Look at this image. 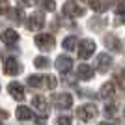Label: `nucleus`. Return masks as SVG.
Returning a JSON list of instances; mask_svg holds the SVG:
<instances>
[{
	"mask_svg": "<svg viewBox=\"0 0 125 125\" xmlns=\"http://www.w3.org/2000/svg\"><path fill=\"white\" fill-rule=\"evenodd\" d=\"M99 125H114V123H108V121H103V123H99Z\"/></svg>",
	"mask_w": 125,
	"mask_h": 125,
	"instance_id": "nucleus-29",
	"label": "nucleus"
},
{
	"mask_svg": "<svg viewBox=\"0 0 125 125\" xmlns=\"http://www.w3.org/2000/svg\"><path fill=\"white\" fill-rule=\"evenodd\" d=\"M90 8L94 11H99V13H103V11H106L110 8V0H88Z\"/></svg>",
	"mask_w": 125,
	"mask_h": 125,
	"instance_id": "nucleus-9",
	"label": "nucleus"
},
{
	"mask_svg": "<svg viewBox=\"0 0 125 125\" xmlns=\"http://www.w3.org/2000/svg\"><path fill=\"white\" fill-rule=\"evenodd\" d=\"M39 4L47 11H54V0H39Z\"/></svg>",
	"mask_w": 125,
	"mask_h": 125,
	"instance_id": "nucleus-21",
	"label": "nucleus"
},
{
	"mask_svg": "<svg viewBox=\"0 0 125 125\" xmlns=\"http://www.w3.org/2000/svg\"><path fill=\"white\" fill-rule=\"evenodd\" d=\"M43 24H45V21H43V15H41V13H34V15H30V17H28V22H26L28 30H32V32L39 30Z\"/></svg>",
	"mask_w": 125,
	"mask_h": 125,
	"instance_id": "nucleus-6",
	"label": "nucleus"
},
{
	"mask_svg": "<svg viewBox=\"0 0 125 125\" xmlns=\"http://www.w3.org/2000/svg\"><path fill=\"white\" fill-rule=\"evenodd\" d=\"M106 45H108V47H112V49H116V51H121L120 39H118V37H114V36H108V37H106Z\"/></svg>",
	"mask_w": 125,
	"mask_h": 125,
	"instance_id": "nucleus-19",
	"label": "nucleus"
},
{
	"mask_svg": "<svg viewBox=\"0 0 125 125\" xmlns=\"http://www.w3.org/2000/svg\"><path fill=\"white\" fill-rule=\"evenodd\" d=\"M95 116H97L95 104H82V106H78V108H77V118L80 121H92Z\"/></svg>",
	"mask_w": 125,
	"mask_h": 125,
	"instance_id": "nucleus-2",
	"label": "nucleus"
},
{
	"mask_svg": "<svg viewBox=\"0 0 125 125\" xmlns=\"http://www.w3.org/2000/svg\"><path fill=\"white\" fill-rule=\"evenodd\" d=\"M19 41V34H17L15 30H4V34H2V43H6V45H15V43Z\"/></svg>",
	"mask_w": 125,
	"mask_h": 125,
	"instance_id": "nucleus-11",
	"label": "nucleus"
},
{
	"mask_svg": "<svg viewBox=\"0 0 125 125\" xmlns=\"http://www.w3.org/2000/svg\"><path fill=\"white\" fill-rule=\"evenodd\" d=\"M114 4L118 13H125V0H114Z\"/></svg>",
	"mask_w": 125,
	"mask_h": 125,
	"instance_id": "nucleus-23",
	"label": "nucleus"
},
{
	"mask_svg": "<svg viewBox=\"0 0 125 125\" xmlns=\"http://www.w3.org/2000/svg\"><path fill=\"white\" fill-rule=\"evenodd\" d=\"M49 58H45V56H41V58H36V67H39V69H45V67H49Z\"/></svg>",
	"mask_w": 125,
	"mask_h": 125,
	"instance_id": "nucleus-20",
	"label": "nucleus"
},
{
	"mask_svg": "<svg viewBox=\"0 0 125 125\" xmlns=\"http://www.w3.org/2000/svg\"><path fill=\"white\" fill-rule=\"evenodd\" d=\"M110 63H112V60H110L108 54H99L97 56V67H99L101 73H104V71H108Z\"/></svg>",
	"mask_w": 125,
	"mask_h": 125,
	"instance_id": "nucleus-12",
	"label": "nucleus"
},
{
	"mask_svg": "<svg viewBox=\"0 0 125 125\" xmlns=\"http://www.w3.org/2000/svg\"><path fill=\"white\" fill-rule=\"evenodd\" d=\"M36 45L41 51H49L54 47V36L52 34H39V36H36Z\"/></svg>",
	"mask_w": 125,
	"mask_h": 125,
	"instance_id": "nucleus-3",
	"label": "nucleus"
},
{
	"mask_svg": "<svg viewBox=\"0 0 125 125\" xmlns=\"http://www.w3.org/2000/svg\"><path fill=\"white\" fill-rule=\"evenodd\" d=\"M71 65H73V62H71V58H69V56H58L56 58V67H58V71L67 73L69 69H71Z\"/></svg>",
	"mask_w": 125,
	"mask_h": 125,
	"instance_id": "nucleus-10",
	"label": "nucleus"
},
{
	"mask_svg": "<svg viewBox=\"0 0 125 125\" xmlns=\"http://www.w3.org/2000/svg\"><path fill=\"white\" fill-rule=\"evenodd\" d=\"M75 47H77V37H65L63 39V49L65 51H75Z\"/></svg>",
	"mask_w": 125,
	"mask_h": 125,
	"instance_id": "nucleus-18",
	"label": "nucleus"
},
{
	"mask_svg": "<svg viewBox=\"0 0 125 125\" xmlns=\"http://www.w3.org/2000/svg\"><path fill=\"white\" fill-rule=\"evenodd\" d=\"M4 73L6 75H19L21 73V63L15 58H6L4 62Z\"/></svg>",
	"mask_w": 125,
	"mask_h": 125,
	"instance_id": "nucleus-5",
	"label": "nucleus"
},
{
	"mask_svg": "<svg viewBox=\"0 0 125 125\" xmlns=\"http://www.w3.org/2000/svg\"><path fill=\"white\" fill-rule=\"evenodd\" d=\"M6 118H8V112H4V110H0V121H4Z\"/></svg>",
	"mask_w": 125,
	"mask_h": 125,
	"instance_id": "nucleus-26",
	"label": "nucleus"
},
{
	"mask_svg": "<svg viewBox=\"0 0 125 125\" xmlns=\"http://www.w3.org/2000/svg\"><path fill=\"white\" fill-rule=\"evenodd\" d=\"M78 77L84 78V80H90V78L94 77V69L90 67L88 63H82V65L78 67Z\"/></svg>",
	"mask_w": 125,
	"mask_h": 125,
	"instance_id": "nucleus-14",
	"label": "nucleus"
},
{
	"mask_svg": "<svg viewBox=\"0 0 125 125\" xmlns=\"http://www.w3.org/2000/svg\"><path fill=\"white\" fill-rule=\"evenodd\" d=\"M21 2H24V6H30L32 4V0H21Z\"/></svg>",
	"mask_w": 125,
	"mask_h": 125,
	"instance_id": "nucleus-28",
	"label": "nucleus"
},
{
	"mask_svg": "<svg viewBox=\"0 0 125 125\" xmlns=\"http://www.w3.org/2000/svg\"><path fill=\"white\" fill-rule=\"evenodd\" d=\"M4 11H6V2L0 0V13H4Z\"/></svg>",
	"mask_w": 125,
	"mask_h": 125,
	"instance_id": "nucleus-27",
	"label": "nucleus"
},
{
	"mask_svg": "<svg viewBox=\"0 0 125 125\" xmlns=\"http://www.w3.org/2000/svg\"><path fill=\"white\" fill-rule=\"evenodd\" d=\"M8 92H10L11 97H13V99H17V101L24 99V88H22L19 82H11L10 86H8Z\"/></svg>",
	"mask_w": 125,
	"mask_h": 125,
	"instance_id": "nucleus-8",
	"label": "nucleus"
},
{
	"mask_svg": "<svg viewBox=\"0 0 125 125\" xmlns=\"http://www.w3.org/2000/svg\"><path fill=\"white\" fill-rule=\"evenodd\" d=\"M32 104H34V106H36V108L39 110L43 116L47 114V101H45V97H43V95H36V97L32 99Z\"/></svg>",
	"mask_w": 125,
	"mask_h": 125,
	"instance_id": "nucleus-13",
	"label": "nucleus"
},
{
	"mask_svg": "<svg viewBox=\"0 0 125 125\" xmlns=\"http://www.w3.org/2000/svg\"><path fill=\"white\" fill-rule=\"evenodd\" d=\"M104 114L106 116H114L116 114V104H112V103L106 104V106H104Z\"/></svg>",
	"mask_w": 125,
	"mask_h": 125,
	"instance_id": "nucleus-25",
	"label": "nucleus"
},
{
	"mask_svg": "<svg viewBox=\"0 0 125 125\" xmlns=\"http://www.w3.org/2000/svg\"><path fill=\"white\" fill-rule=\"evenodd\" d=\"M94 51H95V43L92 39H84V41H80V47H78V56L82 60H88L94 54Z\"/></svg>",
	"mask_w": 125,
	"mask_h": 125,
	"instance_id": "nucleus-4",
	"label": "nucleus"
},
{
	"mask_svg": "<svg viewBox=\"0 0 125 125\" xmlns=\"http://www.w3.org/2000/svg\"><path fill=\"white\" fill-rule=\"evenodd\" d=\"M17 118H19V120H32V118H34V114H32V110L30 108H26V106H19V108H17Z\"/></svg>",
	"mask_w": 125,
	"mask_h": 125,
	"instance_id": "nucleus-16",
	"label": "nucleus"
},
{
	"mask_svg": "<svg viewBox=\"0 0 125 125\" xmlns=\"http://www.w3.org/2000/svg\"><path fill=\"white\" fill-rule=\"evenodd\" d=\"M114 82H106L103 86V88L99 90V94H101V97H104V99H106V97H112V95H114Z\"/></svg>",
	"mask_w": 125,
	"mask_h": 125,
	"instance_id": "nucleus-17",
	"label": "nucleus"
},
{
	"mask_svg": "<svg viewBox=\"0 0 125 125\" xmlns=\"http://www.w3.org/2000/svg\"><path fill=\"white\" fill-rule=\"evenodd\" d=\"M45 86L52 90L54 86H56V78H54V77H51V75H47V77H45Z\"/></svg>",
	"mask_w": 125,
	"mask_h": 125,
	"instance_id": "nucleus-22",
	"label": "nucleus"
},
{
	"mask_svg": "<svg viewBox=\"0 0 125 125\" xmlns=\"http://www.w3.org/2000/svg\"><path fill=\"white\" fill-rule=\"evenodd\" d=\"M63 13L69 17L84 15V2L82 0H67V4L63 6Z\"/></svg>",
	"mask_w": 125,
	"mask_h": 125,
	"instance_id": "nucleus-1",
	"label": "nucleus"
},
{
	"mask_svg": "<svg viewBox=\"0 0 125 125\" xmlns=\"http://www.w3.org/2000/svg\"><path fill=\"white\" fill-rule=\"evenodd\" d=\"M71 103H73V97H71L69 94H60V95H56V97H54V104H56L58 108H62V110L69 108V106H71Z\"/></svg>",
	"mask_w": 125,
	"mask_h": 125,
	"instance_id": "nucleus-7",
	"label": "nucleus"
},
{
	"mask_svg": "<svg viewBox=\"0 0 125 125\" xmlns=\"http://www.w3.org/2000/svg\"><path fill=\"white\" fill-rule=\"evenodd\" d=\"M28 86H32V88L45 86V77H41V75H32V77H28Z\"/></svg>",
	"mask_w": 125,
	"mask_h": 125,
	"instance_id": "nucleus-15",
	"label": "nucleus"
},
{
	"mask_svg": "<svg viewBox=\"0 0 125 125\" xmlns=\"http://www.w3.org/2000/svg\"><path fill=\"white\" fill-rule=\"evenodd\" d=\"M56 125H71V118L69 116H60L56 120Z\"/></svg>",
	"mask_w": 125,
	"mask_h": 125,
	"instance_id": "nucleus-24",
	"label": "nucleus"
}]
</instances>
